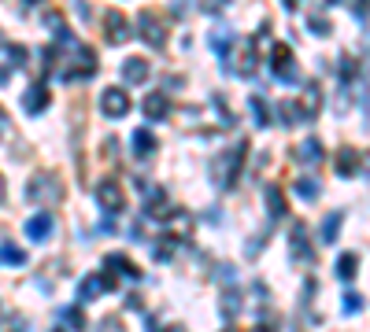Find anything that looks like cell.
Listing matches in <instances>:
<instances>
[{
	"instance_id": "obj_16",
	"label": "cell",
	"mask_w": 370,
	"mask_h": 332,
	"mask_svg": "<svg viewBox=\"0 0 370 332\" xmlns=\"http://www.w3.org/2000/svg\"><path fill=\"white\" fill-rule=\"evenodd\" d=\"M48 104H52V93H48L45 85H30L26 96H23V111L26 114H41Z\"/></svg>"
},
{
	"instance_id": "obj_15",
	"label": "cell",
	"mask_w": 370,
	"mask_h": 332,
	"mask_svg": "<svg viewBox=\"0 0 370 332\" xmlns=\"http://www.w3.org/2000/svg\"><path fill=\"white\" fill-rule=\"evenodd\" d=\"M170 114V96L167 93H149L144 96V119L149 122H163Z\"/></svg>"
},
{
	"instance_id": "obj_23",
	"label": "cell",
	"mask_w": 370,
	"mask_h": 332,
	"mask_svg": "<svg viewBox=\"0 0 370 332\" xmlns=\"http://www.w3.org/2000/svg\"><path fill=\"white\" fill-rule=\"evenodd\" d=\"M341 222H345V214L333 211L323 222V229H318V244H337V237H341Z\"/></svg>"
},
{
	"instance_id": "obj_34",
	"label": "cell",
	"mask_w": 370,
	"mask_h": 332,
	"mask_svg": "<svg viewBox=\"0 0 370 332\" xmlns=\"http://www.w3.org/2000/svg\"><path fill=\"white\" fill-rule=\"evenodd\" d=\"M308 30L315 33V37H330V33H333V26H330L318 11H311V15H308Z\"/></svg>"
},
{
	"instance_id": "obj_41",
	"label": "cell",
	"mask_w": 370,
	"mask_h": 332,
	"mask_svg": "<svg viewBox=\"0 0 370 332\" xmlns=\"http://www.w3.org/2000/svg\"><path fill=\"white\" fill-rule=\"evenodd\" d=\"M352 15L359 19V26H366V8H363V4H356V8H352Z\"/></svg>"
},
{
	"instance_id": "obj_24",
	"label": "cell",
	"mask_w": 370,
	"mask_h": 332,
	"mask_svg": "<svg viewBox=\"0 0 370 332\" xmlns=\"http://www.w3.org/2000/svg\"><path fill=\"white\" fill-rule=\"evenodd\" d=\"M263 199H267V207H270V222L285 218V196H282L278 185H267V189H263Z\"/></svg>"
},
{
	"instance_id": "obj_36",
	"label": "cell",
	"mask_w": 370,
	"mask_h": 332,
	"mask_svg": "<svg viewBox=\"0 0 370 332\" xmlns=\"http://www.w3.org/2000/svg\"><path fill=\"white\" fill-rule=\"evenodd\" d=\"M341 299H345V303H341L345 314H359V310H363V295H359V292H345Z\"/></svg>"
},
{
	"instance_id": "obj_20",
	"label": "cell",
	"mask_w": 370,
	"mask_h": 332,
	"mask_svg": "<svg viewBox=\"0 0 370 332\" xmlns=\"http://www.w3.org/2000/svg\"><path fill=\"white\" fill-rule=\"evenodd\" d=\"M130 144H134V155H137V159H152V155H156V148H159L156 133H149V129H137Z\"/></svg>"
},
{
	"instance_id": "obj_37",
	"label": "cell",
	"mask_w": 370,
	"mask_h": 332,
	"mask_svg": "<svg viewBox=\"0 0 370 332\" xmlns=\"http://www.w3.org/2000/svg\"><path fill=\"white\" fill-rule=\"evenodd\" d=\"M8 59H11V66H26L30 52H26L23 45H8Z\"/></svg>"
},
{
	"instance_id": "obj_9",
	"label": "cell",
	"mask_w": 370,
	"mask_h": 332,
	"mask_svg": "<svg viewBox=\"0 0 370 332\" xmlns=\"http://www.w3.org/2000/svg\"><path fill=\"white\" fill-rule=\"evenodd\" d=\"M289 251H293V262H300V266H311L315 262L311 240H308V225H303V222H296L293 232H289Z\"/></svg>"
},
{
	"instance_id": "obj_25",
	"label": "cell",
	"mask_w": 370,
	"mask_h": 332,
	"mask_svg": "<svg viewBox=\"0 0 370 332\" xmlns=\"http://www.w3.org/2000/svg\"><path fill=\"white\" fill-rule=\"evenodd\" d=\"M241 307H245V303H241V292H237V288H226V292H222V303H219L222 321H233L237 314H241Z\"/></svg>"
},
{
	"instance_id": "obj_18",
	"label": "cell",
	"mask_w": 370,
	"mask_h": 332,
	"mask_svg": "<svg viewBox=\"0 0 370 332\" xmlns=\"http://www.w3.org/2000/svg\"><path fill=\"white\" fill-rule=\"evenodd\" d=\"M104 266H108L111 273H119V277L141 280V270H137V262H134V259H126V255H119V251H111V255L104 259Z\"/></svg>"
},
{
	"instance_id": "obj_40",
	"label": "cell",
	"mask_w": 370,
	"mask_h": 332,
	"mask_svg": "<svg viewBox=\"0 0 370 332\" xmlns=\"http://www.w3.org/2000/svg\"><path fill=\"white\" fill-rule=\"evenodd\" d=\"M30 325H26V318H23V314H11V318H8V332H26Z\"/></svg>"
},
{
	"instance_id": "obj_6",
	"label": "cell",
	"mask_w": 370,
	"mask_h": 332,
	"mask_svg": "<svg viewBox=\"0 0 370 332\" xmlns=\"http://www.w3.org/2000/svg\"><path fill=\"white\" fill-rule=\"evenodd\" d=\"M270 71H274V78L285 81V85H296V59H293V48L285 41H278L270 48Z\"/></svg>"
},
{
	"instance_id": "obj_45",
	"label": "cell",
	"mask_w": 370,
	"mask_h": 332,
	"mask_svg": "<svg viewBox=\"0 0 370 332\" xmlns=\"http://www.w3.org/2000/svg\"><path fill=\"white\" fill-rule=\"evenodd\" d=\"M222 332H237V328H222Z\"/></svg>"
},
{
	"instance_id": "obj_42",
	"label": "cell",
	"mask_w": 370,
	"mask_h": 332,
	"mask_svg": "<svg viewBox=\"0 0 370 332\" xmlns=\"http://www.w3.org/2000/svg\"><path fill=\"white\" fill-rule=\"evenodd\" d=\"M8 78H11V71H8V66H0V85H8Z\"/></svg>"
},
{
	"instance_id": "obj_33",
	"label": "cell",
	"mask_w": 370,
	"mask_h": 332,
	"mask_svg": "<svg viewBox=\"0 0 370 332\" xmlns=\"http://www.w3.org/2000/svg\"><path fill=\"white\" fill-rule=\"evenodd\" d=\"M278 119H282V126H296V122H300L296 100H282V104H278Z\"/></svg>"
},
{
	"instance_id": "obj_38",
	"label": "cell",
	"mask_w": 370,
	"mask_h": 332,
	"mask_svg": "<svg viewBox=\"0 0 370 332\" xmlns=\"http://www.w3.org/2000/svg\"><path fill=\"white\" fill-rule=\"evenodd\" d=\"M144 325H149V328H144V332H185L182 325H159L156 318H144Z\"/></svg>"
},
{
	"instance_id": "obj_17",
	"label": "cell",
	"mask_w": 370,
	"mask_h": 332,
	"mask_svg": "<svg viewBox=\"0 0 370 332\" xmlns=\"http://www.w3.org/2000/svg\"><path fill=\"white\" fill-rule=\"evenodd\" d=\"M255 48H260V37H248L245 45H241V66H237L241 78H252L255 66H260V56H255Z\"/></svg>"
},
{
	"instance_id": "obj_30",
	"label": "cell",
	"mask_w": 370,
	"mask_h": 332,
	"mask_svg": "<svg viewBox=\"0 0 370 332\" xmlns=\"http://www.w3.org/2000/svg\"><path fill=\"white\" fill-rule=\"evenodd\" d=\"M293 192H296L300 199H315V196H318V181H315L311 174H303V177L293 181Z\"/></svg>"
},
{
	"instance_id": "obj_4",
	"label": "cell",
	"mask_w": 370,
	"mask_h": 332,
	"mask_svg": "<svg viewBox=\"0 0 370 332\" xmlns=\"http://www.w3.org/2000/svg\"><path fill=\"white\" fill-rule=\"evenodd\" d=\"M134 185H137L141 196H144V218H152V222H170L174 214H178V207L170 203V196H167L163 189L144 185V181H134Z\"/></svg>"
},
{
	"instance_id": "obj_39",
	"label": "cell",
	"mask_w": 370,
	"mask_h": 332,
	"mask_svg": "<svg viewBox=\"0 0 370 332\" xmlns=\"http://www.w3.org/2000/svg\"><path fill=\"white\" fill-rule=\"evenodd\" d=\"M96 332H126V328H122L119 318H104L100 325H96Z\"/></svg>"
},
{
	"instance_id": "obj_26",
	"label": "cell",
	"mask_w": 370,
	"mask_h": 332,
	"mask_svg": "<svg viewBox=\"0 0 370 332\" xmlns=\"http://www.w3.org/2000/svg\"><path fill=\"white\" fill-rule=\"evenodd\" d=\"M333 273H337V277H341V280H352V277H356V273H359V255H356V251H345L341 259H337V266H333Z\"/></svg>"
},
{
	"instance_id": "obj_28",
	"label": "cell",
	"mask_w": 370,
	"mask_h": 332,
	"mask_svg": "<svg viewBox=\"0 0 370 332\" xmlns=\"http://www.w3.org/2000/svg\"><path fill=\"white\" fill-rule=\"evenodd\" d=\"M45 26L52 30V37H56L59 45H71V41H74V33L67 30V23H63V19H59L56 11H48V15H45Z\"/></svg>"
},
{
	"instance_id": "obj_13",
	"label": "cell",
	"mask_w": 370,
	"mask_h": 332,
	"mask_svg": "<svg viewBox=\"0 0 370 332\" xmlns=\"http://www.w3.org/2000/svg\"><path fill=\"white\" fill-rule=\"evenodd\" d=\"M104 26H108V41L111 45H126V41H130V23H126L122 11H108L104 15Z\"/></svg>"
},
{
	"instance_id": "obj_46",
	"label": "cell",
	"mask_w": 370,
	"mask_h": 332,
	"mask_svg": "<svg viewBox=\"0 0 370 332\" xmlns=\"http://www.w3.org/2000/svg\"><path fill=\"white\" fill-rule=\"evenodd\" d=\"M52 332H63V328H52Z\"/></svg>"
},
{
	"instance_id": "obj_14",
	"label": "cell",
	"mask_w": 370,
	"mask_h": 332,
	"mask_svg": "<svg viewBox=\"0 0 370 332\" xmlns=\"http://www.w3.org/2000/svg\"><path fill=\"white\" fill-rule=\"evenodd\" d=\"M149 74H152L149 59H141V56L122 59V81H126V85H141V81H149Z\"/></svg>"
},
{
	"instance_id": "obj_29",
	"label": "cell",
	"mask_w": 370,
	"mask_h": 332,
	"mask_svg": "<svg viewBox=\"0 0 370 332\" xmlns=\"http://www.w3.org/2000/svg\"><path fill=\"white\" fill-rule=\"evenodd\" d=\"M0 262L26 266V251H23V247H15V244H8V240H0Z\"/></svg>"
},
{
	"instance_id": "obj_10",
	"label": "cell",
	"mask_w": 370,
	"mask_h": 332,
	"mask_svg": "<svg viewBox=\"0 0 370 332\" xmlns=\"http://www.w3.org/2000/svg\"><path fill=\"white\" fill-rule=\"evenodd\" d=\"M100 111L108 114V119H126V114H130V96L111 85V89L100 93Z\"/></svg>"
},
{
	"instance_id": "obj_31",
	"label": "cell",
	"mask_w": 370,
	"mask_h": 332,
	"mask_svg": "<svg viewBox=\"0 0 370 332\" xmlns=\"http://www.w3.org/2000/svg\"><path fill=\"white\" fill-rule=\"evenodd\" d=\"M174 247H178V240H174L170 232H163V237H156V244H152V255H156L159 262H167Z\"/></svg>"
},
{
	"instance_id": "obj_32",
	"label": "cell",
	"mask_w": 370,
	"mask_h": 332,
	"mask_svg": "<svg viewBox=\"0 0 370 332\" xmlns=\"http://www.w3.org/2000/svg\"><path fill=\"white\" fill-rule=\"evenodd\" d=\"M248 107L255 114V126H270V107L263 104V96H248Z\"/></svg>"
},
{
	"instance_id": "obj_22",
	"label": "cell",
	"mask_w": 370,
	"mask_h": 332,
	"mask_svg": "<svg viewBox=\"0 0 370 332\" xmlns=\"http://www.w3.org/2000/svg\"><path fill=\"white\" fill-rule=\"evenodd\" d=\"M293 155H296V162H303V166H318V162H323V144H318L315 137H308Z\"/></svg>"
},
{
	"instance_id": "obj_5",
	"label": "cell",
	"mask_w": 370,
	"mask_h": 332,
	"mask_svg": "<svg viewBox=\"0 0 370 332\" xmlns=\"http://www.w3.org/2000/svg\"><path fill=\"white\" fill-rule=\"evenodd\" d=\"M93 196H96V203H100V211H108V214H122L126 211V192L119 189L115 177H100L93 185Z\"/></svg>"
},
{
	"instance_id": "obj_48",
	"label": "cell",
	"mask_w": 370,
	"mask_h": 332,
	"mask_svg": "<svg viewBox=\"0 0 370 332\" xmlns=\"http://www.w3.org/2000/svg\"><path fill=\"white\" fill-rule=\"evenodd\" d=\"M0 45H4V41H0Z\"/></svg>"
},
{
	"instance_id": "obj_44",
	"label": "cell",
	"mask_w": 370,
	"mask_h": 332,
	"mask_svg": "<svg viewBox=\"0 0 370 332\" xmlns=\"http://www.w3.org/2000/svg\"><path fill=\"white\" fill-rule=\"evenodd\" d=\"M0 199H4V177H0Z\"/></svg>"
},
{
	"instance_id": "obj_27",
	"label": "cell",
	"mask_w": 370,
	"mask_h": 332,
	"mask_svg": "<svg viewBox=\"0 0 370 332\" xmlns=\"http://www.w3.org/2000/svg\"><path fill=\"white\" fill-rule=\"evenodd\" d=\"M59 321L67 325L71 332H89V321H86V314L78 310V307H63L59 310Z\"/></svg>"
},
{
	"instance_id": "obj_11",
	"label": "cell",
	"mask_w": 370,
	"mask_h": 332,
	"mask_svg": "<svg viewBox=\"0 0 370 332\" xmlns=\"http://www.w3.org/2000/svg\"><path fill=\"white\" fill-rule=\"evenodd\" d=\"M111 288H115V277L93 273V277H86L82 285H78V299H82V303H93L96 295H104V292H111Z\"/></svg>"
},
{
	"instance_id": "obj_47",
	"label": "cell",
	"mask_w": 370,
	"mask_h": 332,
	"mask_svg": "<svg viewBox=\"0 0 370 332\" xmlns=\"http://www.w3.org/2000/svg\"><path fill=\"white\" fill-rule=\"evenodd\" d=\"M0 318H4V310H0Z\"/></svg>"
},
{
	"instance_id": "obj_8",
	"label": "cell",
	"mask_w": 370,
	"mask_h": 332,
	"mask_svg": "<svg viewBox=\"0 0 370 332\" xmlns=\"http://www.w3.org/2000/svg\"><path fill=\"white\" fill-rule=\"evenodd\" d=\"M318 111H323V89H318V81H308L300 93V104H296V114L300 122H315Z\"/></svg>"
},
{
	"instance_id": "obj_1",
	"label": "cell",
	"mask_w": 370,
	"mask_h": 332,
	"mask_svg": "<svg viewBox=\"0 0 370 332\" xmlns=\"http://www.w3.org/2000/svg\"><path fill=\"white\" fill-rule=\"evenodd\" d=\"M245 155H248V141H237L233 148H226V152H219L212 159V181L215 189H233V181L241 177V166H245Z\"/></svg>"
},
{
	"instance_id": "obj_7",
	"label": "cell",
	"mask_w": 370,
	"mask_h": 332,
	"mask_svg": "<svg viewBox=\"0 0 370 332\" xmlns=\"http://www.w3.org/2000/svg\"><path fill=\"white\" fill-rule=\"evenodd\" d=\"M137 33H141V41L149 45V48H167V30H163V23H159V15H152L149 8L144 11H137Z\"/></svg>"
},
{
	"instance_id": "obj_35",
	"label": "cell",
	"mask_w": 370,
	"mask_h": 332,
	"mask_svg": "<svg viewBox=\"0 0 370 332\" xmlns=\"http://www.w3.org/2000/svg\"><path fill=\"white\" fill-rule=\"evenodd\" d=\"M337 71H341V81H345V85H352V78L359 74V66L352 63V56H341V59H337Z\"/></svg>"
},
{
	"instance_id": "obj_12",
	"label": "cell",
	"mask_w": 370,
	"mask_h": 332,
	"mask_svg": "<svg viewBox=\"0 0 370 332\" xmlns=\"http://www.w3.org/2000/svg\"><path fill=\"white\" fill-rule=\"evenodd\" d=\"M26 237L34 240V244H41V240H48V232L56 229V218H52V211H37L34 218H26Z\"/></svg>"
},
{
	"instance_id": "obj_43",
	"label": "cell",
	"mask_w": 370,
	"mask_h": 332,
	"mask_svg": "<svg viewBox=\"0 0 370 332\" xmlns=\"http://www.w3.org/2000/svg\"><path fill=\"white\" fill-rule=\"evenodd\" d=\"M252 332H274V328H270V325H255Z\"/></svg>"
},
{
	"instance_id": "obj_21",
	"label": "cell",
	"mask_w": 370,
	"mask_h": 332,
	"mask_svg": "<svg viewBox=\"0 0 370 332\" xmlns=\"http://www.w3.org/2000/svg\"><path fill=\"white\" fill-rule=\"evenodd\" d=\"M233 41H237V37H233L226 26H219V30L207 33V45L215 48V56H219V59H230V45H233Z\"/></svg>"
},
{
	"instance_id": "obj_19",
	"label": "cell",
	"mask_w": 370,
	"mask_h": 332,
	"mask_svg": "<svg viewBox=\"0 0 370 332\" xmlns=\"http://www.w3.org/2000/svg\"><path fill=\"white\" fill-rule=\"evenodd\" d=\"M337 174H341V177L363 174V155L352 152V148H341V152H337Z\"/></svg>"
},
{
	"instance_id": "obj_3",
	"label": "cell",
	"mask_w": 370,
	"mask_h": 332,
	"mask_svg": "<svg viewBox=\"0 0 370 332\" xmlns=\"http://www.w3.org/2000/svg\"><path fill=\"white\" fill-rule=\"evenodd\" d=\"M26 199L30 203H37V207H56L59 199H63V185H59V177L56 174H37V177H30L26 181Z\"/></svg>"
},
{
	"instance_id": "obj_2",
	"label": "cell",
	"mask_w": 370,
	"mask_h": 332,
	"mask_svg": "<svg viewBox=\"0 0 370 332\" xmlns=\"http://www.w3.org/2000/svg\"><path fill=\"white\" fill-rule=\"evenodd\" d=\"M71 59H59V78L63 81H78V78H93L96 74V52L82 41H71Z\"/></svg>"
}]
</instances>
